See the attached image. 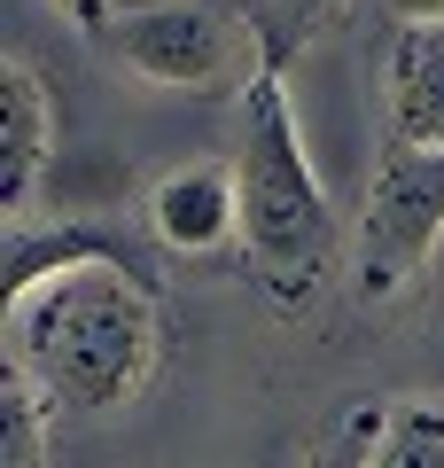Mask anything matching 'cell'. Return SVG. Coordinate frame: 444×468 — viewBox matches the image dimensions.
I'll return each instance as SVG.
<instances>
[{"mask_svg": "<svg viewBox=\"0 0 444 468\" xmlns=\"http://www.w3.org/2000/svg\"><path fill=\"white\" fill-rule=\"evenodd\" d=\"M397 24H444V0H382Z\"/></svg>", "mask_w": 444, "mask_h": 468, "instance_id": "13", "label": "cell"}, {"mask_svg": "<svg viewBox=\"0 0 444 468\" xmlns=\"http://www.w3.org/2000/svg\"><path fill=\"white\" fill-rule=\"evenodd\" d=\"M234 187H242V258L280 304L312 297L335 266V211L320 187L304 133H296L289 86L265 70L242 94V156H234Z\"/></svg>", "mask_w": 444, "mask_h": 468, "instance_id": "2", "label": "cell"}, {"mask_svg": "<svg viewBox=\"0 0 444 468\" xmlns=\"http://www.w3.org/2000/svg\"><path fill=\"white\" fill-rule=\"evenodd\" d=\"M48 156H55L48 86H39V70L24 63V55H8V63H0V203H8V218L32 211Z\"/></svg>", "mask_w": 444, "mask_h": 468, "instance_id": "6", "label": "cell"}, {"mask_svg": "<svg viewBox=\"0 0 444 468\" xmlns=\"http://www.w3.org/2000/svg\"><path fill=\"white\" fill-rule=\"evenodd\" d=\"M48 414L55 399L32 375L8 367V383H0V468H48Z\"/></svg>", "mask_w": 444, "mask_h": 468, "instance_id": "8", "label": "cell"}, {"mask_svg": "<svg viewBox=\"0 0 444 468\" xmlns=\"http://www.w3.org/2000/svg\"><path fill=\"white\" fill-rule=\"evenodd\" d=\"M375 468H444V399L382 406V445Z\"/></svg>", "mask_w": 444, "mask_h": 468, "instance_id": "9", "label": "cell"}, {"mask_svg": "<svg viewBox=\"0 0 444 468\" xmlns=\"http://www.w3.org/2000/svg\"><path fill=\"white\" fill-rule=\"evenodd\" d=\"M101 48L132 79L180 86V94H249L273 70L258 16L234 8V0H132L101 32Z\"/></svg>", "mask_w": 444, "mask_h": 468, "instance_id": "3", "label": "cell"}, {"mask_svg": "<svg viewBox=\"0 0 444 468\" xmlns=\"http://www.w3.org/2000/svg\"><path fill=\"white\" fill-rule=\"evenodd\" d=\"M375 445H382V414L366 406V414H351V421H344V437H335V445L320 452L312 468H375Z\"/></svg>", "mask_w": 444, "mask_h": 468, "instance_id": "11", "label": "cell"}, {"mask_svg": "<svg viewBox=\"0 0 444 468\" xmlns=\"http://www.w3.org/2000/svg\"><path fill=\"white\" fill-rule=\"evenodd\" d=\"M444 242V149H390L359 211V297L382 304L421 282Z\"/></svg>", "mask_w": 444, "mask_h": 468, "instance_id": "4", "label": "cell"}, {"mask_svg": "<svg viewBox=\"0 0 444 468\" xmlns=\"http://www.w3.org/2000/svg\"><path fill=\"white\" fill-rule=\"evenodd\" d=\"M164 351L156 289L132 258H86L8 289V367L32 375L55 414H117L148 390Z\"/></svg>", "mask_w": 444, "mask_h": 468, "instance_id": "1", "label": "cell"}, {"mask_svg": "<svg viewBox=\"0 0 444 468\" xmlns=\"http://www.w3.org/2000/svg\"><path fill=\"white\" fill-rule=\"evenodd\" d=\"M63 8H70V16H79L86 32L101 39V32H110V24H117V16H125V8H132V0H63Z\"/></svg>", "mask_w": 444, "mask_h": 468, "instance_id": "12", "label": "cell"}, {"mask_svg": "<svg viewBox=\"0 0 444 468\" xmlns=\"http://www.w3.org/2000/svg\"><path fill=\"white\" fill-rule=\"evenodd\" d=\"M328 8H335V0H249V16H258V32H265V48H273V63H280V55H289L304 32H312Z\"/></svg>", "mask_w": 444, "mask_h": 468, "instance_id": "10", "label": "cell"}, {"mask_svg": "<svg viewBox=\"0 0 444 468\" xmlns=\"http://www.w3.org/2000/svg\"><path fill=\"white\" fill-rule=\"evenodd\" d=\"M148 234L172 258H218L242 242V187L234 165H180L148 187Z\"/></svg>", "mask_w": 444, "mask_h": 468, "instance_id": "5", "label": "cell"}, {"mask_svg": "<svg viewBox=\"0 0 444 468\" xmlns=\"http://www.w3.org/2000/svg\"><path fill=\"white\" fill-rule=\"evenodd\" d=\"M382 101L397 149H444V24H397Z\"/></svg>", "mask_w": 444, "mask_h": 468, "instance_id": "7", "label": "cell"}]
</instances>
